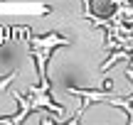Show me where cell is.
Segmentation results:
<instances>
[{
	"mask_svg": "<svg viewBox=\"0 0 133 125\" xmlns=\"http://www.w3.org/2000/svg\"><path fill=\"white\" fill-rule=\"evenodd\" d=\"M25 47H30V54H32L35 59V66H37V76L39 81H44L47 79V61H49V54H52V49L57 47H69V39L62 37V34H44V37H32L30 34V29L25 27Z\"/></svg>",
	"mask_w": 133,
	"mask_h": 125,
	"instance_id": "obj_1",
	"label": "cell"
},
{
	"mask_svg": "<svg viewBox=\"0 0 133 125\" xmlns=\"http://www.w3.org/2000/svg\"><path fill=\"white\" fill-rule=\"evenodd\" d=\"M27 93H30L27 98H30V106H32V113L47 108V111H54L57 115H64V108L57 106V103H52V98H49V88H44L42 83H39V86H27Z\"/></svg>",
	"mask_w": 133,
	"mask_h": 125,
	"instance_id": "obj_2",
	"label": "cell"
},
{
	"mask_svg": "<svg viewBox=\"0 0 133 125\" xmlns=\"http://www.w3.org/2000/svg\"><path fill=\"white\" fill-rule=\"evenodd\" d=\"M12 96H15V101L20 103V113L17 115H12V118H0V125H5V123H10V125H20V123H25V118L32 113V106H30V98H25L20 91H12Z\"/></svg>",
	"mask_w": 133,
	"mask_h": 125,
	"instance_id": "obj_3",
	"label": "cell"
},
{
	"mask_svg": "<svg viewBox=\"0 0 133 125\" xmlns=\"http://www.w3.org/2000/svg\"><path fill=\"white\" fill-rule=\"evenodd\" d=\"M0 81H3V79H0Z\"/></svg>",
	"mask_w": 133,
	"mask_h": 125,
	"instance_id": "obj_4",
	"label": "cell"
}]
</instances>
